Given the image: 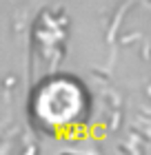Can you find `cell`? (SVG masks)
<instances>
[{
	"mask_svg": "<svg viewBox=\"0 0 151 155\" xmlns=\"http://www.w3.org/2000/svg\"><path fill=\"white\" fill-rule=\"evenodd\" d=\"M89 97L82 84L69 75L49 78L36 89L31 111L40 124L56 129V126L76 124L87 115Z\"/></svg>",
	"mask_w": 151,
	"mask_h": 155,
	"instance_id": "6da1fadb",
	"label": "cell"
},
{
	"mask_svg": "<svg viewBox=\"0 0 151 155\" xmlns=\"http://www.w3.org/2000/svg\"><path fill=\"white\" fill-rule=\"evenodd\" d=\"M58 155H84V153H71V151H64V153H58Z\"/></svg>",
	"mask_w": 151,
	"mask_h": 155,
	"instance_id": "7a4b0ae2",
	"label": "cell"
}]
</instances>
